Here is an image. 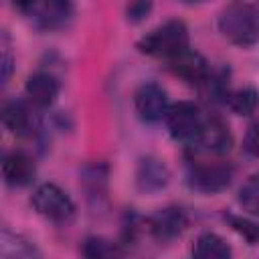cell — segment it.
Masks as SVG:
<instances>
[{"mask_svg": "<svg viewBox=\"0 0 259 259\" xmlns=\"http://www.w3.org/2000/svg\"><path fill=\"white\" fill-rule=\"evenodd\" d=\"M221 34L237 47H253L259 40V8L249 2H231L219 14Z\"/></svg>", "mask_w": 259, "mask_h": 259, "instance_id": "1", "label": "cell"}, {"mask_svg": "<svg viewBox=\"0 0 259 259\" xmlns=\"http://www.w3.org/2000/svg\"><path fill=\"white\" fill-rule=\"evenodd\" d=\"M136 47L140 53H144L148 57H158V59L170 61L190 47L188 45V26L178 18H170V20L158 24L156 28H152L150 32H146L136 42Z\"/></svg>", "mask_w": 259, "mask_h": 259, "instance_id": "2", "label": "cell"}, {"mask_svg": "<svg viewBox=\"0 0 259 259\" xmlns=\"http://www.w3.org/2000/svg\"><path fill=\"white\" fill-rule=\"evenodd\" d=\"M32 208L47 221L55 225H69L75 219V202L73 198L55 182H42L32 192Z\"/></svg>", "mask_w": 259, "mask_h": 259, "instance_id": "3", "label": "cell"}, {"mask_svg": "<svg viewBox=\"0 0 259 259\" xmlns=\"http://www.w3.org/2000/svg\"><path fill=\"white\" fill-rule=\"evenodd\" d=\"M16 8L40 30L67 28L75 16V6L69 0H30L16 4Z\"/></svg>", "mask_w": 259, "mask_h": 259, "instance_id": "4", "label": "cell"}, {"mask_svg": "<svg viewBox=\"0 0 259 259\" xmlns=\"http://www.w3.org/2000/svg\"><path fill=\"white\" fill-rule=\"evenodd\" d=\"M164 121L174 142L184 146H196L204 115L194 101H178L170 105Z\"/></svg>", "mask_w": 259, "mask_h": 259, "instance_id": "5", "label": "cell"}, {"mask_svg": "<svg viewBox=\"0 0 259 259\" xmlns=\"http://www.w3.org/2000/svg\"><path fill=\"white\" fill-rule=\"evenodd\" d=\"M235 176V170L229 162H190L186 180L188 186L204 192V194H217L231 186Z\"/></svg>", "mask_w": 259, "mask_h": 259, "instance_id": "6", "label": "cell"}, {"mask_svg": "<svg viewBox=\"0 0 259 259\" xmlns=\"http://www.w3.org/2000/svg\"><path fill=\"white\" fill-rule=\"evenodd\" d=\"M134 107L142 121L146 123H158L166 117L170 109L168 93L166 89L156 81L142 83L134 93Z\"/></svg>", "mask_w": 259, "mask_h": 259, "instance_id": "7", "label": "cell"}, {"mask_svg": "<svg viewBox=\"0 0 259 259\" xmlns=\"http://www.w3.org/2000/svg\"><path fill=\"white\" fill-rule=\"evenodd\" d=\"M233 132L229 127V123L217 115V113H210V115H204V121H202V130H200V138L196 142V146L208 154H214V156H225L231 152L233 148Z\"/></svg>", "mask_w": 259, "mask_h": 259, "instance_id": "8", "label": "cell"}, {"mask_svg": "<svg viewBox=\"0 0 259 259\" xmlns=\"http://www.w3.org/2000/svg\"><path fill=\"white\" fill-rule=\"evenodd\" d=\"M2 123L16 138H32L38 130L34 107L20 99H10L2 105Z\"/></svg>", "mask_w": 259, "mask_h": 259, "instance_id": "9", "label": "cell"}, {"mask_svg": "<svg viewBox=\"0 0 259 259\" xmlns=\"http://www.w3.org/2000/svg\"><path fill=\"white\" fill-rule=\"evenodd\" d=\"M148 227H150V233L158 241L168 243V241L178 239L186 231L188 214L182 206H164L148 219Z\"/></svg>", "mask_w": 259, "mask_h": 259, "instance_id": "10", "label": "cell"}, {"mask_svg": "<svg viewBox=\"0 0 259 259\" xmlns=\"http://www.w3.org/2000/svg\"><path fill=\"white\" fill-rule=\"evenodd\" d=\"M168 67L174 75H178L180 79H184L186 83L196 85V87H202L212 71L208 61L198 51H194L190 47L186 51H182L180 55H176L174 59H170Z\"/></svg>", "mask_w": 259, "mask_h": 259, "instance_id": "11", "label": "cell"}, {"mask_svg": "<svg viewBox=\"0 0 259 259\" xmlns=\"http://www.w3.org/2000/svg\"><path fill=\"white\" fill-rule=\"evenodd\" d=\"M59 91H61V83L49 71H36L24 83L26 101L34 109H47V107H51L57 101Z\"/></svg>", "mask_w": 259, "mask_h": 259, "instance_id": "12", "label": "cell"}, {"mask_svg": "<svg viewBox=\"0 0 259 259\" xmlns=\"http://www.w3.org/2000/svg\"><path fill=\"white\" fill-rule=\"evenodd\" d=\"M36 176V164L32 156L22 150H14L2 160V178L10 188L28 186Z\"/></svg>", "mask_w": 259, "mask_h": 259, "instance_id": "13", "label": "cell"}, {"mask_svg": "<svg viewBox=\"0 0 259 259\" xmlns=\"http://www.w3.org/2000/svg\"><path fill=\"white\" fill-rule=\"evenodd\" d=\"M168 182H170V168L166 166L164 160H160L156 156H146L138 162L136 184L142 192H146V194L160 192L168 186Z\"/></svg>", "mask_w": 259, "mask_h": 259, "instance_id": "14", "label": "cell"}, {"mask_svg": "<svg viewBox=\"0 0 259 259\" xmlns=\"http://www.w3.org/2000/svg\"><path fill=\"white\" fill-rule=\"evenodd\" d=\"M0 255H2V259H42V253L34 245V241L26 239L24 235H20L8 227H2Z\"/></svg>", "mask_w": 259, "mask_h": 259, "instance_id": "15", "label": "cell"}, {"mask_svg": "<svg viewBox=\"0 0 259 259\" xmlns=\"http://www.w3.org/2000/svg\"><path fill=\"white\" fill-rule=\"evenodd\" d=\"M107 180L109 168L103 162H91L81 170V184L91 202H101L107 196Z\"/></svg>", "mask_w": 259, "mask_h": 259, "instance_id": "16", "label": "cell"}, {"mask_svg": "<svg viewBox=\"0 0 259 259\" xmlns=\"http://www.w3.org/2000/svg\"><path fill=\"white\" fill-rule=\"evenodd\" d=\"M192 259H233V249L221 235L206 231L196 237Z\"/></svg>", "mask_w": 259, "mask_h": 259, "instance_id": "17", "label": "cell"}, {"mask_svg": "<svg viewBox=\"0 0 259 259\" xmlns=\"http://www.w3.org/2000/svg\"><path fill=\"white\" fill-rule=\"evenodd\" d=\"M81 259H123V251L105 237H87L81 243Z\"/></svg>", "mask_w": 259, "mask_h": 259, "instance_id": "18", "label": "cell"}, {"mask_svg": "<svg viewBox=\"0 0 259 259\" xmlns=\"http://www.w3.org/2000/svg\"><path fill=\"white\" fill-rule=\"evenodd\" d=\"M227 105L239 115H251L259 107V91L251 85L241 87V89H233L227 97Z\"/></svg>", "mask_w": 259, "mask_h": 259, "instance_id": "19", "label": "cell"}, {"mask_svg": "<svg viewBox=\"0 0 259 259\" xmlns=\"http://www.w3.org/2000/svg\"><path fill=\"white\" fill-rule=\"evenodd\" d=\"M239 202L249 214L259 219V172L251 174L243 182V186L239 188Z\"/></svg>", "mask_w": 259, "mask_h": 259, "instance_id": "20", "label": "cell"}, {"mask_svg": "<svg viewBox=\"0 0 259 259\" xmlns=\"http://www.w3.org/2000/svg\"><path fill=\"white\" fill-rule=\"evenodd\" d=\"M225 221L231 225V229L235 233H239L249 245H257L259 243V223L251 221L247 217H239L233 212H225Z\"/></svg>", "mask_w": 259, "mask_h": 259, "instance_id": "21", "label": "cell"}, {"mask_svg": "<svg viewBox=\"0 0 259 259\" xmlns=\"http://www.w3.org/2000/svg\"><path fill=\"white\" fill-rule=\"evenodd\" d=\"M152 8H154L152 2H130L125 6V18L130 22H142L152 12Z\"/></svg>", "mask_w": 259, "mask_h": 259, "instance_id": "22", "label": "cell"}, {"mask_svg": "<svg viewBox=\"0 0 259 259\" xmlns=\"http://www.w3.org/2000/svg\"><path fill=\"white\" fill-rule=\"evenodd\" d=\"M2 57H0V69H2V83H8L12 69H14V59L10 53V45H8V36L2 34Z\"/></svg>", "mask_w": 259, "mask_h": 259, "instance_id": "23", "label": "cell"}, {"mask_svg": "<svg viewBox=\"0 0 259 259\" xmlns=\"http://www.w3.org/2000/svg\"><path fill=\"white\" fill-rule=\"evenodd\" d=\"M243 146H245V150H247L253 158L259 160V121H255V123L249 125L247 134H245V138H243Z\"/></svg>", "mask_w": 259, "mask_h": 259, "instance_id": "24", "label": "cell"}, {"mask_svg": "<svg viewBox=\"0 0 259 259\" xmlns=\"http://www.w3.org/2000/svg\"><path fill=\"white\" fill-rule=\"evenodd\" d=\"M257 8H259V6H257Z\"/></svg>", "mask_w": 259, "mask_h": 259, "instance_id": "25", "label": "cell"}]
</instances>
